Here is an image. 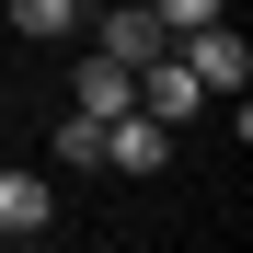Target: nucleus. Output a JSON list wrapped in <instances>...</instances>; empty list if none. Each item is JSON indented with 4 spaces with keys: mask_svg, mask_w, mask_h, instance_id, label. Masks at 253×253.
<instances>
[{
    "mask_svg": "<svg viewBox=\"0 0 253 253\" xmlns=\"http://www.w3.org/2000/svg\"><path fill=\"white\" fill-rule=\"evenodd\" d=\"M173 58L207 81V92H242V81H253V46L230 35V12H219V23H196V35H173Z\"/></svg>",
    "mask_w": 253,
    "mask_h": 253,
    "instance_id": "1",
    "label": "nucleus"
},
{
    "mask_svg": "<svg viewBox=\"0 0 253 253\" xmlns=\"http://www.w3.org/2000/svg\"><path fill=\"white\" fill-rule=\"evenodd\" d=\"M46 219H58L46 173L35 161H0V242H46Z\"/></svg>",
    "mask_w": 253,
    "mask_h": 253,
    "instance_id": "2",
    "label": "nucleus"
},
{
    "mask_svg": "<svg viewBox=\"0 0 253 253\" xmlns=\"http://www.w3.org/2000/svg\"><path fill=\"white\" fill-rule=\"evenodd\" d=\"M104 161L115 173H161V161H173V126L150 104H126V115H104Z\"/></svg>",
    "mask_w": 253,
    "mask_h": 253,
    "instance_id": "3",
    "label": "nucleus"
},
{
    "mask_svg": "<svg viewBox=\"0 0 253 253\" xmlns=\"http://www.w3.org/2000/svg\"><path fill=\"white\" fill-rule=\"evenodd\" d=\"M81 35H92V46H104V58H126V69H138V58H161V46H173V35H161V12H150V0H126V12H81Z\"/></svg>",
    "mask_w": 253,
    "mask_h": 253,
    "instance_id": "4",
    "label": "nucleus"
},
{
    "mask_svg": "<svg viewBox=\"0 0 253 253\" xmlns=\"http://www.w3.org/2000/svg\"><path fill=\"white\" fill-rule=\"evenodd\" d=\"M138 104H150V115H161V126H184V115H196V104H207V81H196V69H184V58H173V46H161V58H138Z\"/></svg>",
    "mask_w": 253,
    "mask_h": 253,
    "instance_id": "5",
    "label": "nucleus"
},
{
    "mask_svg": "<svg viewBox=\"0 0 253 253\" xmlns=\"http://www.w3.org/2000/svg\"><path fill=\"white\" fill-rule=\"evenodd\" d=\"M126 104H138V69H126V58H81V115H126Z\"/></svg>",
    "mask_w": 253,
    "mask_h": 253,
    "instance_id": "6",
    "label": "nucleus"
},
{
    "mask_svg": "<svg viewBox=\"0 0 253 253\" xmlns=\"http://www.w3.org/2000/svg\"><path fill=\"white\" fill-rule=\"evenodd\" d=\"M81 12H92V0H0L12 35H81Z\"/></svg>",
    "mask_w": 253,
    "mask_h": 253,
    "instance_id": "7",
    "label": "nucleus"
},
{
    "mask_svg": "<svg viewBox=\"0 0 253 253\" xmlns=\"http://www.w3.org/2000/svg\"><path fill=\"white\" fill-rule=\"evenodd\" d=\"M150 12H161V35H196V23H219V12H230V0H150Z\"/></svg>",
    "mask_w": 253,
    "mask_h": 253,
    "instance_id": "8",
    "label": "nucleus"
},
{
    "mask_svg": "<svg viewBox=\"0 0 253 253\" xmlns=\"http://www.w3.org/2000/svg\"><path fill=\"white\" fill-rule=\"evenodd\" d=\"M58 161H104V115H69L58 126Z\"/></svg>",
    "mask_w": 253,
    "mask_h": 253,
    "instance_id": "9",
    "label": "nucleus"
}]
</instances>
